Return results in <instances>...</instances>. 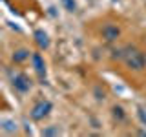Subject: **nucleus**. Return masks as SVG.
<instances>
[{"mask_svg": "<svg viewBox=\"0 0 146 137\" xmlns=\"http://www.w3.org/2000/svg\"><path fill=\"white\" fill-rule=\"evenodd\" d=\"M33 42L38 51H48L51 48V37H49V33L44 27H36L33 31Z\"/></svg>", "mask_w": 146, "mask_h": 137, "instance_id": "6e6552de", "label": "nucleus"}, {"mask_svg": "<svg viewBox=\"0 0 146 137\" xmlns=\"http://www.w3.org/2000/svg\"><path fill=\"white\" fill-rule=\"evenodd\" d=\"M31 57H33V49H29L27 46H18L9 55V62H11V66L24 68L26 64L31 62Z\"/></svg>", "mask_w": 146, "mask_h": 137, "instance_id": "39448f33", "label": "nucleus"}, {"mask_svg": "<svg viewBox=\"0 0 146 137\" xmlns=\"http://www.w3.org/2000/svg\"><path fill=\"white\" fill-rule=\"evenodd\" d=\"M110 117H111V122L115 126H124L128 121H130V112L126 110L124 104L121 102H113L110 106Z\"/></svg>", "mask_w": 146, "mask_h": 137, "instance_id": "0eeeda50", "label": "nucleus"}, {"mask_svg": "<svg viewBox=\"0 0 146 137\" xmlns=\"http://www.w3.org/2000/svg\"><path fill=\"white\" fill-rule=\"evenodd\" d=\"M60 2V7L64 9L66 13H75L79 6H77V0H58Z\"/></svg>", "mask_w": 146, "mask_h": 137, "instance_id": "9d476101", "label": "nucleus"}, {"mask_svg": "<svg viewBox=\"0 0 146 137\" xmlns=\"http://www.w3.org/2000/svg\"><path fill=\"white\" fill-rule=\"evenodd\" d=\"M119 68L128 84H141L146 82V48L139 42H124Z\"/></svg>", "mask_w": 146, "mask_h": 137, "instance_id": "f257e3e1", "label": "nucleus"}, {"mask_svg": "<svg viewBox=\"0 0 146 137\" xmlns=\"http://www.w3.org/2000/svg\"><path fill=\"white\" fill-rule=\"evenodd\" d=\"M137 119L141 121V126L146 128V110L144 108H137Z\"/></svg>", "mask_w": 146, "mask_h": 137, "instance_id": "f8f14e48", "label": "nucleus"}, {"mask_svg": "<svg viewBox=\"0 0 146 137\" xmlns=\"http://www.w3.org/2000/svg\"><path fill=\"white\" fill-rule=\"evenodd\" d=\"M53 110H55L53 100H49L48 97H38V99H35L33 102H31L27 117H29L33 122H44L46 119L53 113Z\"/></svg>", "mask_w": 146, "mask_h": 137, "instance_id": "20e7f679", "label": "nucleus"}, {"mask_svg": "<svg viewBox=\"0 0 146 137\" xmlns=\"http://www.w3.org/2000/svg\"><path fill=\"white\" fill-rule=\"evenodd\" d=\"M29 66H31L33 75H35L40 82H44L46 77H48V64H46V61H44L42 51H38V49H36V51H33V57H31Z\"/></svg>", "mask_w": 146, "mask_h": 137, "instance_id": "423d86ee", "label": "nucleus"}, {"mask_svg": "<svg viewBox=\"0 0 146 137\" xmlns=\"http://www.w3.org/2000/svg\"><path fill=\"white\" fill-rule=\"evenodd\" d=\"M0 132H2V135H17L18 122L7 115H2V119H0Z\"/></svg>", "mask_w": 146, "mask_h": 137, "instance_id": "1a4fd4ad", "label": "nucleus"}, {"mask_svg": "<svg viewBox=\"0 0 146 137\" xmlns=\"http://www.w3.org/2000/svg\"><path fill=\"white\" fill-rule=\"evenodd\" d=\"M42 134H44V135H60L62 130H60L57 124H49V126H44V128H42Z\"/></svg>", "mask_w": 146, "mask_h": 137, "instance_id": "9b49d317", "label": "nucleus"}, {"mask_svg": "<svg viewBox=\"0 0 146 137\" xmlns=\"http://www.w3.org/2000/svg\"><path fill=\"white\" fill-rule=\"evenodd\" d=\"M124 35V29H122V24H119L117 20H100V24H97L95 27V37L100 44H106V46H113L119 44Z\"/></svg>", "mask_w": 146, "mask_h": 137, "instance_id": "7ed1b4c3", "label": "nucleus"}, {"mask_svg": "<svg viewBox=\"0 0 146 137\" xmlns=\"http://www.w3.org/2000/svg\"><path fill=\"white\" fill-rule=\"evenodd\" d=\"M6 77H7V82H9V86H11V90L15 91L17 95H20V97L29 95L35 88V79L27 75L22 68H17V66L7 68Z\"/></svg>", "mask_w": 146, "mask_h": 137, "instance_id": "f03ea898", "label": "nucleus"}]
</instances>
